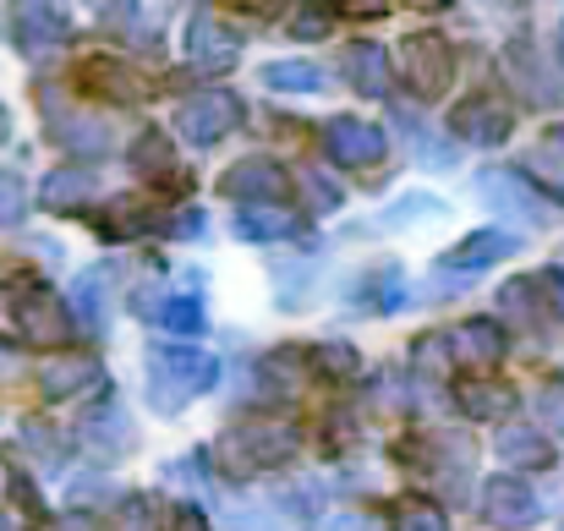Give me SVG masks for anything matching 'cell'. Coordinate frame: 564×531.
<instances>
[{"label": "cell", "mask_w": 564, "mask_h": 531, "mask_svg": "<svg viewBox=\"0 0 564 531\" xmlns=\"http://www.w3.org/2000/svg\"><path fill=\"white\" fill-rule=\"evenodd\" d=\"M149 405L154 411H176V405H187L197 400L208 383H214V372H219V361L208 351H197V346H160V351L149 356Z\"/></svg>", "instance_id": "obj_1"}, {"label": "cell", "mask_w": 564, "mask_h": 531, "mask_svg": "<svg viewBox=\"0 0 564 531\" xmlns=\"http://www.w3.org/2000/svg\"><path fill=\"white\" fill-rule=\"evenodd\" d=\"M219 449H225V460L236 472H263V466H285L302 449V433H296V422L263 416V422H236Z\"/></svg>", "instance_id": "obj_2"}, {"label": "cell", "mask_w": 564, "mask_h": 531, "mask_svg": "<svg viewBox=\"0 0 564 531\" xmlns=\"http://www.w3.org/2000/svg\"><path fill=\"white\" fill-rule=\"evenodd\" d=\"M400 77L411 83V94L438 99V94L449 88V77H455V50H449V39L433 33V28L411 33V39L400 44Z\"/></svg>", "instance_id": "obj_3"}, {"label": "cell", "mask_w": 564, "mask_h": 531, "mask_svg": "<svg viewBox=\"0 0 564 531\" xmlns=\"http://www.w3.org/2000/svg\"><path fill=\"white\" fill-rule=\"evenodd\" d=\"M219 197L241 203V208H280L291 197V176L280 160H263V154H247L236 160L225 176H219Z\"/></svg>", "instance_id": "obj_4"}, {"label": "cell", "mask_w": 564, "mask_h": 531, "mask_svg": "<svg viewBox=\"0 0 564 531\" xmlns=\"http://www.w3.org/2000/svg\"><path fill=\"white\" fill-rule=\"evenodd\" d=\"M176 127H182L187 143L208 149V143H219V138H230L241 127V99L225 94V88L192 94V99H182V110H176Z\"/></svg>", "instance_id": "obj_5"}, {"label": "cell", "mask_w": 564, "mask_h": 531, "mask_svg": "<svg viewBox=\"0 0 564 531\" xmlns=\"http://www.w3.org/2000/svg\"><path fill=\"white\" fill-rule=\"evenodd\" d=\"M11 324H17V335L33 340V346H66V340H72V318H66V307L55 302L50 285H28V291L11 302Z\"/></svg>", "instance_id": "obj_6"}, {"label": "cell", "mask_w": 564, "mask_h": 531, "mask_svg": "<svg viewBox=\"0 0 564 531\" xmlns=\"http://www.w3.org/2000/svg\"><path fill=\"white\" fill-rule=\"evenodd\" d=\"M66 33H72V17H66L61 6L22 0V6H11V11H6V39H11L22 55H44V50L66 44Z\"/></svg>", "instance_id": "obj_7"}, {"label": "cell", "mask_w": 564, "mask_h": 531, "mask_svg": "<svg viewBox=\"0 0 564 531\" xmlns=\"http://www.w3.org/2000/svg\"><path fill=\"white\" fill-rule=\"evenodd\" d=\"M449 132L466 138V143H477V149H494V143H505V138L516 132V116H510V105H499L494 94H466V99L449 110Z\"/></svg>", "instance_id": "obj_8"}, {"label": "cell", "mask_w": 564, "mask_h": 531, "mask_svg": "<svg viewBox=\"0 0 564 531\" xmlns=\"http://www.w3.org/2000/svg\"><path fill=\"white\" fill-rule=\"evenodd\" d=\"M324 149H329V160L346 165V171H373L389 143H383V132H378L373 121H362V116H335V121L324 127Z\"/></svg>", "instance_id": "obj_9"}, {"label": "cell", "mask_w": 564, "mask_h": 531, "mask_svg": "<svg viewBox=\"0 0 564 531\" xmlns=\"http://www.w3.org/2000/svg\"><path fill=\"white\" fill-rule=\"evenodd\" d=\"M77 83H83L94 99H105V105H143V99H149L143 72H132V66L116 61V55H88V61L77 66Z\"/></svg>", "instance_id": "obj_10"}, {"label": "cell", "mask_w": 564, "mask_h": 531, "mask_svg": "<svg viewBox=\"0 0 564 531\" xmlns=\"http://www.w3.org/2000/svg\"><path fill=\"white\" fill-rule=\"evenodd\" d=\"M187 66L192 72H208V77H219V72H230L236 66V33L230 28H219L208 11H192L187 22Z\"/></svg>", "instance_id": "obj_11"}, {"label": "cell", "mask_w": 564, "mask_h": 531, "mask_svg": "<svg viewBox=\"0 0 564 531\" xmlns=\"http://www.w3.org/2000/svg\"><path fill=\"white\" fill-rule=\"evenodd\" d=\"M482 516L494 527H532L538 521V494L521 477H488L482 488Z\"/></svg>", "instance_id": "obj_12"}, {"label": "cell", "mask_w": 564, "mask_h": 531, "mask_svg": "<svg viewBox=\"0 0 564 531\" xmlns=\"http://www.w3.org/2000/svg\"><path fill=\"white\" fill-rule=\"evenodd\" d=\"M505 72H510V83H516L532 105H554V99H560V83L549 77V61L538 55L532 39H516V44L505 50Z\"/></svg>", "instance_id": "obj_13"}, {"label": "cell", "mask_w": 564, "mask_h": 531, "mask_svg": "<svg viewBox=\"0 0 564 531\" xmlns=\"http://www.w3.org/2000/svg\"><path fill=\"white\" fill-rule=\"evenodd\" d=\"M99 378H105V367H99L88 351H61L44 372H39V383H44V394H50V400H72V394L94 389Z\"/></svg>", "instance_id": "obj_14"}, {"label": "cell", "mask_w": 564, "mask_h": 531, "mask_svg": "<svg viewBox=\"0 0 564 531\" xmlns=\"http://www.w3.org/2000/svg\"><path fill=\"white\" fill-rule=\"evenodd\" d=\"M340 72H346V83L357 88V94H383L389 88V55H383V44L373 39H357V44H346V55H340Z\"/></svg>", "instance_id": "obj_15"}, {"label": "cell", "mask_w": 564, "mask_h": 531, "mask_svg": "<svg viewBox=\"0 0 564 531\" xmlns=\"http://www.w3.org/2000/svg\"><path fill=\"white\" fill-rule=\"evenodd\" d=\"M516 247H521V241H516L510 230H471L460 247H449V252H444V269H466V274H471V269L505 263Z\"/></svg>", "instance_id": "obj_16"}, {"label": "cell", "mask_w": 564, "mask_h": 531, "mask_svg": "<svg viewBox=\"0 0 564 531\" xmlns=\"http://www.w3.org/2000/svg\"><path fill=\"white\" fill-rule=\"evenodd\" d=\"M482 186V197L488 203H499V214H516V219H543V197H538V186L527 176H510V171H488V176L477 181Z\"/></svg>", "instance_id": "obj_17"}, {"label": "cell", "mask_w": 564, "mask_h": 531, "mask_svg": "<svg viewBox=\"0 0 564 531\" xmlns=\"http://www.w3.org/2000/svg\"><path fill=\"white\" fill-rule=\"evenodd\" d=\"M494 449H499V460H505V466H527V472H543V466H554V444H549L538 427H521V422L499 427Z\"/></svg>", "instance_id": "obj_18"}, {"label": "cell", "mask_w": 564, "mask_h": 531, "mask_svg": "<svg viewBox=\"0 0 564 531\" xmlns=\"http://www.w3.org/2000/svg\"><path fill=\"white\" fill-rule=\"evenodd\" d=\"M449 340H455V361H466V367H494L505 356V329L494 318H471Z\"/></svg>", "instance_id": "obj_19"}, {"label": "cell", "mask_w": 564, "mask_h": 531, "mask_svg": "<svg viewBox=\"0 0 564 531\" xmlns=\"http://www.w3.org/2000/svg\"><path fill=\"white\" fill-rule=\"evenodd\" d=\"M460 411H466L471 422H505V416L516 411V389H510V383H494V378H471V383L460 389Z\"/></svg>", "instance_id": "obj_20"}, {"label": "cell", "mask_w": 564, "mask_h": 531, "mask_svg": "<svg viewBox=\"0 0 564 531\" xmlns=\"http://www.w3.org/2000/svg\"><path fill=\"white\" fill-rule=\"evenodd\" d=\"M94 192H99V181L88 165H61L55 176L44 181V208H83V203H94Z\"/></svg>", "instance_id": "obj_21"}, {"label": "cell", "mask_w": 564, "mask_h": 531, "mask_svg": "<svg viewBox=\"0 0 564 531\" xmlns=\"http://www.w3.org/2000/svg\"><path fill=\"white\" fill-rule=\"evenodd\" d=\"M132 165H138L149 181L192 186V181H182V171H176V154H171V138H165V132H143V138L132 143Z\"/></svg>", "instance_id": "obj_22"}, {"label": "cell", "mask_w": 564, "mask_h": 531, "mask_svg": "<svg viewBox=\"0 0 564 531\" xmlns=\"http://www.w3.org/2000/svg\"><path fill=\"white\" fill-rule=\"evenodd\" d=\"M499 307H505L510 318H521L527 329H543V318L554 313L549 296H543V280H510V285L499 291Z\"/></svg>", "instance_id": "obj_23"}, {"label": "cell", "mask_w": 564, "mask_h": 531, "mask_svg": "<svg viewBox=\"0 0 564 531\" xmlns=\"http://www.w3.org/2000/svg\"><path fill=\"white\" fill-rule=\"evenodd\" d=\"M532 181L549 186L554 197H564V127H549L532 149Z\"/></svg>", "instance_id": "obj_24"}, {"label": "cell", "mask_w": 564, "mask_h": 531, "mask_svg": "<svg viewBox=\"0 0 564 531\" xmlns=\"http://www.w3.org/2000/svg\"><path fill=\"white\" fill-rule=\"evenodd\" d=\"M110 285H116V269H88V274H77V313H83L94 329H105Z\"/></svg>", "instance_id": "obj_25"}, {"label": "cell", "mask_w": 564, "mask_h": 531, "mask_svg": "<svg viewBox=\"0 0 564 531\" xmlns=\"http://www.w3.org/2000/svg\"><path fill=\"white\" fill-rule=\"evenodd\" d=\"M263 83H269L274 94H318V88H324V72L307 66V61H269V66H263Z\"/></svg>", "instance_id": "obj_26"}, {"label": "cell", "mask_w": 564, "mask_h": 531, "mask_svg": "<svg viewBox=\"0 0 564 531\" xmlns=\"http://www.w3.org/2000/svg\"><path fill=\"white\" fill-rule=\"evenodd\" d=\"M110 241H127L132 230H143L149 225V208H143V197H110L105 203V219H94Z\"/></svg>", "instance_id": "obj_27"}, {"label": "cell", "mask_w": 564, "mask_h": 531, "mask_svg": "<svg viewBox=\"0 0 564 531\" xmlns=\"http://www.w3.org/2000/svg\"><path fill=\"white\" fill-rule=\"evenodd\" d=\"M236 230L252 236V241H274V236H291L296 230V214H285V208H241Z\"/></svg>", "instance_id": "obj_28"}, {"label": "cell", "mask_w": 564, "mask_h": 531, "mask_svg": "<svg viewBox=\"0 0 564 531\" xmlns=\"http://www.w3.org/2000/svg\"><path fill=\"white\" fill-rule=\"evenodd\" d=\"M50 132L72 149V154H105V127L99 121H77V116H61L50 121Z\"/></svg>", "instance_id": "obj_29"}, {"label": "cell", "mask_w": 564, "mask_h": 531, "mask_svg": "<svg viewBox=\"0 0 564 531\" xmlns=\"http://www.w3.org/2000/svg\"><path fill=\"white\" fill-rule=\"evenodd\" d=\"M411 361H416L422 378H449V367H455V340H449V335H427Z\"/></svg>", "instance_id": "obj_30"}, {"label": "cell", "mask_w": 564, "mask_h": 531, "mask_svg": "<svg viewBox=\"0 0 564 531\" xmlns=\"http://www.w3.org/2000/svg\"><path fill=\"white\" fill-rule=\"evenodd\" d=\"M313 367H318L324 378H357V372H362V356L351 351L346 340H329V346L313 351Z\"/></svg>", "instance_id": "obj_31"}, {"label": "cell", "mask_w": 564, "mask_h": 531, "mask_svg": "<svg viewBox=\"0 0 564 531\" xmlns=\"http://www.w3.org/2000/svg\"><path fill=\"white\" fill-rule=\"evenodd\" d=\"M88 438H94V444H105L110 455H127V449H132V427H127V416H121V411L94 416V422H88Z\"/></svg>", "instance_id": "obj_32"}, {"label": "cell", "mask_w": 564, "mask_h": 531, "mask_svg": "<svg viewBox=\"0 0 564 531\" xmlns=\"http://www.w3.org/2000/svg\"><path fill=\"white\" fill-rule=\"evenodd\" d=\"M394 531H449V516L438 505H422V499H405L400 516H394Z\"/></svg>", "instance_id": "obj_33"}, {"label": "cell", "mask_w": 564, "mask_h": 531, "mask_svg": "<svg viewBox=\"0 0 564 531\" xmlns=\"http://www.w3.org/2000/svg\"><path fill=\"white\" fill-rule=\"evenodd\" d=\"M160 318H165V329H171V335H182V340L203 335V307H197V302H182V296H176V302H165V313H160Z\"/></svg>", "instance_id": "obj_34"}, {"label": "cell", "mask_w": 564, "mask_h": 531, "mask_svg": "<svg viewBox=\"0 0 564 531\" xmlns=\"http://www.w3.org/2000/svg\"><path fill=\"white\" fill-rule=\"evenodd\" d=\"M22 444H28L33 455H44L50 466H61V460H66V438H61V433H50L44 422H28V427H22Z\"/></svg>", "instance_id": "obj_35"}, {"label": "cell", "mask_w": 564, "mask_h": 531, "mask_svg": "<svg viewBox=\"0 0 564 531\" xmlns=\"http://www.w3.org/2000/svg\"><path fill=\"white\" fill-rule=\"evenodd\" d=\"M538 416H543L549 427H560L564 433V378H554V383H543V389H538Z\"/></svg>", "instance_id": "obj_36"}, {"label": "cell", "mask_w": 564, "mask_h": 531, "mask_svg": "<svg viewBox=\"0 0 564 531\" xmlns=\"http://www.w3.org/2000/svg\"><path fill=\"white\" fill-rule=\"evenodd\" d=\"M302 186H307V197H313V208H318V214L340 208V186H335L329 176H318V171H313V176H302Z\"/></svg>", "instance_id": "obj_37"}, {"label": "cell", "mask_w": 564, "mask_h": 531, "mask_svg": "<svg viewBox=\"0 0 564 531\" xmlns=\"http://www.w3.org/2000/svg\"><path fill=\"white\" fill-rule=\"evenodd\" d=\"M291 33L296 39H324L329 33V11H296L291 17Z\"/></svg>", "instance_id": "obj_38"}, {"label": "cell", "mask_w": 564, "mask_h": 531, "mask_svg": "<svg viewBox=\"0 0 564 531\" xmlns=\"http://www.w3.org/2000/svg\"><path fill=\"white\" fill-rule=\"evenodd\" d=\"M538 280H543V291H549V307L564 318V269H543Z\"/></svg>", "instance_id": "obj_39"}, {"label": "cell", "mask_w": 564, "mask_h": 531, "mask_svg": "<svg viewBox=\"0 0 564 531\" xmlns=\"http://www.w3.org/2000/svg\"><path fill=\"white\" fill-rule=\"evenodd\" d=\"M176 531H208L203 510H197V505H182V510H176Z\"/></svg>", "instance_id": "obj_40"}, {"label": "cell", "mask_w": 564, "mask_h": 531, "mask_svg": "<svg viewBox=\"0 0 564 531\" xmlns=\"http://www.w3.org/2000/svg\"><path fill=\"white\" fill-rule=\"evenodd\" d=\"M11 214H17V181L0 176V225H6Z\"/></svg>", "instance_id": "obj_41"}, {"label": "cell", "mask_w": 564, "mask_h": 531, "mask_svg": "<svg viewBox=\"0 0 564 531\" xmlns=\"http://www.w3.org/2000/svg\"><path fill=\"white\" fill-rule=\"evenodd\" d=\"M335 531H383L373 521V516H340V521H335Z\"/></svg>", "instance_id": "obj_42"}, {"label": "cell", "mask_w": 564, "mask_h": 531, "mask_svg": "<svg viewBox=\"0 0 564 531\" xmlns=\"http://www.w3.org/2000/svg\"><path fill=\"white\" fill-rule=\"evenodd\" d=\"M55 531H99V527H94V521H88V516L77 510V516H66V521H61V527H55Z\"/></svg>", "instance_id": "obj_43"}, {"label": "cell", "mask_w": 564, "mask_h": 531, "mask_svg": "<svg viewBox=\"0 0 564 531\" xmlns=\"http://www.w3.org/2000/svg\"><path fill=\"white\" fill-rule=\"evenodd\" d=\"M11 372H17V351L0 340V378H11Z\"/></svg>", "instance_id": "obj_44"}, {"label": "cell", "mask_w": 564, "mask_h": 531, "mask_svg": "<svg viewBox=\"0 0 564 531\" xmlns=\"http://www.w3.org/2000/svg\"><path fill=\"white\" fill-rule=\"evenodd\" d=\"M560 44H564V28H560Z\"/></svg>", "instance_id": "obj_45"}]
</instances>
